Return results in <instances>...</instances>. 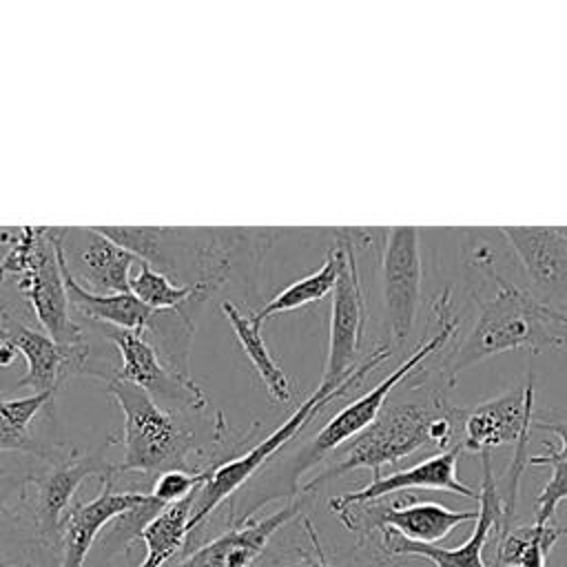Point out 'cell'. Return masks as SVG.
<instances>
[{
    "label": "cell",
    "mask_w": 567,
    "mask_h": 567,
    "mask_svg": "<svg viewBox=\"0 0 567 567\" xmlns=\"http://www.w3.org/2000/svg\"><path fill=\"white\" fill-rule=\"evenodd\" d=\"M461 326V315L456 312L450 288H445L434 301L430 321L425 326L423 339L416 343V348L401 361L399 368H394L383 381H379L372 390L357 396L352 403L341 408L328 423L303 445L299 447L290 461L284 463L272 485L264 489H252L241 498V503H230L228 520L230 525H244L252 518V514L279 496H295L299 492L297 483L299 478L312 470L317 463L328 458L332 452H337L343 443L359 436L383 410L390 394L408 379L412 372L430 357L443 350V346H450L456 337V330Z\"/></svg>",
    "instance_id": "6da1fadb"
},
{
    "label": "cell",
    "mask_w": 567,
    "mask_h": 567,
    "mask_svg": "<svg viewBox=\"0 0 567 567\" xmlns=\"http://www.w3.org/2000/svg\"><path fill=\"white\" fill-rule=\"evenodd\" d=\"M467 408L450 403L441 388H427L425 381L401 383L385 401L379 416L350 441L343 454L315 478L301 494H315L328 481H334L352 470H370L372 478L381 476L383 465L399 463L421 447L439 452L454 447L456 434L463 430Z\"/></svg>",
    "instance_id": "7a4b0ae2"
},
{
    "label": "cell",
    "mask_w": 567,
    "mask_h": 567,
    "mask_svg": "<svg viewBox=\"0 0 567 567\" xmlns=\"http://www.w3.org/2000/svg\"><path fill=\"white\" fill-rule=\"evenodd\" d=\"M95 228L177 286H197L206 299L230 281L237 264L255 268L272 239L266 228Z\"/></svg>",
    "instance_id": "3957f363"
},
{
    "label": "cell",
    "mask_w": 567,
    "mask_h": 567,
    "mask_svg": "<svg viewBox=\"0 0 567 567\" xmlns=\"http://www.w3.org/2000/svg\"><path fill=\"white\" fill-rule=\"evenodd\" d=\"M567 348V315L540 303L525 284L503 279L489 295L476 299V317L461 341H452L439 361L425 368L436 372L443 388L470 365L512 350L545 352Z\"/></svg>",
    "instance_id": "277c9868"
},
{
    "label": "cell",
    "mask_w": 567,
    "mask_h": 567,
    "mask_svg": "<svg viewBox=\"0 0 567 567\" xmlns=\"http://www.w3.org/2000/svg\"><path fill=\"white\" fill-rule=\"evenodd\" d=\"M106 392L124 414V456L117 472L164 474L171 470L199 472L190 465L193 454H204L224 441L226 423L217 412L213 421L197 416L206 410L162 408L142 388L109 379Z\"/></svg>",
    "instance_id": "5b68a950"
},
{
    "label": "cell",
    "mask_w": 567,
    "mask_h": 567,
    "mask_svg": "<svg viewBox=\"0 0 567 567\" xmlns=\"http://www.w3.org/2000/svg\"><path fill=\"white\" fill-rule=\"evenodd\" d=\"M11 244L0 261V284L18 277V290L29 301L44 332L62 348L71 374L86 372L89 341L71 312L51 226H22L18 233H2Z\"/></svg>",
    "instance_id": "8992f818"
},
{
    "label": "cell",
    "mask_w": 567,
    "mask_h": 567,
    "mask_svg": "<svg viewBox=\"0 0 567 567\" xmlns=\"http://www.w3.org/2000/svg\"><path fill=\"white\" fill-rule=\"evenodd\" d=\"M392 354L390 346H379L377 350H372L357 368L354 372L337 388H326V385H317V390L264 441H259L255 447H250L248 452H244L241 456H233L228 461H217L210 465V474L206 478V483L197 489L195 503H193V514H190V534L188 538L206 523V518L228 498H233V494L244 487L255 474L257 470L275 454L279 452L288 441H292L326 405H330L332 401L346 396L352 388H357L368 372H372L379 363H383L388 357Z\"/></svg>",
    "instance_id": "52a82bcc"
},
{
    "label": "cell",
    "mask_w": 567,
    "mask_h": 567,
    "mask_svg": "<svg viewBox=\"0 0 567 567\" xmlns=\"http://www.w3.org/2000/svg\"><path fill=\"white\" fill-rule=\"evenodd\" d=\"M534 421V374L527 372L523 385H516L489 401L465 410L463 419V450L481 454L501 445H514V456L501 476L498 494L503 503V532L512 527L520 476L527 467V443Z\"/></svg>",
    "instance_id": "ba28073f"
},
{
    "label": "cell",
    "mask_w": 567,
    "mask_h": 567,
    "mask_svg": "<svg viewBox=\"0 0 567 567\" xmlns=\"http://www.w3.org/2000/svg\"><path fill=\"white\" fill-rule=\"evenodd\" d=\"M334 241L343 248L339 277L332 290L330 328H328V354L319 385H341L359 361L363 328H365V299L361 290V277L357 266V239L352 228H337Z\"/></svg>",
    "instance_id": "9c48e42d"
},
{
    "label": "cell",
    "mask_w": 567,
    "mask_h": 567,
    "mask_svg": "<svg viewBox=\"0 0 567 567\" xmlns=\"http://www.w3.org/2000/svg\"><path fill=\"white\" fill-rule=\"evenodd\" d=\"M421 235L416 226H394L383 233L381 290L390 350L403 348L421 306Z\"/></svg>",
    "instance_id": "30bf717a"
},
{
    "label": "cell",
    "mask_w": 567,
    "mask_h": 567,
    "mask_svg": "<svg viewBox=\"0 0 567 567\" xmlns=\"http://www.w3.org/2000/svg\"><path fill=\"white\" fill-rule=\"evenodd\" d=\"M104 337L117 348L122 365L104 377L133 383L153 396L162 408L173 410H206L208 399L204 390L190 379L173 370L155 350V346L140 332L102 326Z\"/></svg>",
    "instance_id": "8fae6325"
},
{
    "label": "cell",
    "mask_w": 567,
    "mask_h": 567,
    "mask_svg": "<svg viewBox=\"0 0 567 567\" xmlns=\"http://www.w3.org/2000/svg\"><path fill=\"white\" fill-rule=\"evenodd\" d=\"M334 514L343 527L354 532L361 540L370 538L374 532L394 529L410 540L430 545H436V540L445 538L454 527L478 518V509L456 512L436 501H416L412 496H408L405 503H359Z\"/></svg>",
    "instance_id": "7c38bea8"
},
{
    "label": "cell",
    "mask_w": 567,
    "mask_h": 567,
    "mask_svg": "<svg viewBox=\"0 0 567 567\" xmlns=\"http://www.w3.org/2000/svg\"><path fill=\"white\" fill-rule=\"evenodd\" d=\"M483 478L478 487V518L467 540L458 547H441L430 543L410 540L394 529H381L379 549L388 558H421L434 563V567H487L483 560V547L489 536L503 532V503L498 485L492 472V452H481Z\"/></svg>",
    "instance_id": "4fadbf2b"
},
{
    "label": "cell",
    "mask_w": 567,
    "mask_h": 567,
    "mask_svg": "<svg viewBox=\"0 0 567 567\" xmlns=\"http://www.w3.org/2000/svg\"><path fill=\"white\" fill-rule=\"evenodd\" d=\"M117 474V465L106 461L104 452H91V454H75L51 463L49 470H44L38 476H29V485L33 487L31 501L27 498L33 525L40 534V538L49 545L60 540V527L62 518L73 505V496L78 487L89 476H113Z\"/></svg>",
    "instance_id": "5bb4252c"
},
{
    "label": "cell",
    "mask_w": 567,
    "mask_h": 567,
    "mask_svg": "<svg viewBox=\"0 0 567 567\" xmlns=\"http://www.w3.org/2000/svg\"><path fill=\"white\" fill-rule=\"evenodd\" d=\"M527 290L545 306L567 315V237L554 226H503Z\"/></svg>",
    "instance_id": "9a60e30c"
},
{
    "label": "cell",
    "mask_w": 567,
    "mask_h": 567,
    "mask_svg": "<svg viewBox=\"0 0 567 567\" xmlns=\"http://www.w3.org/2000/svg\"><path fill=\"white\" fill-rule=\"evenodd\" d=\"M60 248L69 272L91 292H131V268L140 259L95 226L60 228Z\"/></svg>",
    "instance_id": "2e32d148"
},
{
    "label": "cell",
    "mask_w": 567,
    "mask_h": 567,
    "mask_svg": "<svg viewBox=\"0 0 567 567\" xmlns=\"http://www.w3.org/2000/svg\"><path fill=\"white\" fill-rule=\"evenodd\" d=\"M308 498L310 494H301L266 518H250L244 525H233L228 532L197 547L188 556H182L171 567H252L268 540L303 509Z\"/></svg>",
    "instance_id": "e0dca14e"
},
{
    "label": "cell",
    "mask_w": 567,
    "mask_h": 567,
    "mask_svg": "<svg viewBox=\"0 0 567 567\" xmlns=\"http://www.w3.org/2000/svg\"><path fill=\"white\" fill-rule=\"evenodd\" d=\"M115 474L102 478V489L86 503H73L60 527L62 560L60 567H82L97 534L120 518L153 501L151 492H117L113 487Z\"/></svg>",
    "instance_id": "ac0fdd59"
},
{
    "label": "cell",
    "mask_w": 567,
    "mask_h": 567,
    "mask_svg": "<svg viewBox=\"0 0 567 567\" xmlns=\"http://www.w3.org/2000/svg\"><path fill=\"white\" fill-rule=\"evenodd\" d=\"M461 452H463V443H456L454 447L436 452L412 467H405L385 476L381 474L379 478H372L365 487L357 492L334 496L330 498L328 505L332 512H339L350 505L381 501L394 492H408V489H441V492H452V494L478 501V492L467 483H463L456 474V463Z\"/></svg>",
    "instance_id": "d6986e66"
},
{
    "label": "cell",
    "mask_w": 567,
    "mask_h": 567,
    "mask_svg": "<svg viewBox=\"0 0 567 567\" xmlns=\"http://www.w3.org/2000/svg\"><path fill=\"white\" fill-rule=\"evenodd\" d=\"M51 233H53V241L58 248V259H60L64 284H66L73 317H84V319L100 321L102 326L148 334L162 312L144 306L133 292L97 295V292L86 290L66 268V261H64V255L60 248V228L51 226Z\"/></svg>",
    "instance_id": "ffe728a7"
},
{
    "label": "cell",
    "mask_w": 567,
    "mask_h": 567,
    "mask_svg": "<svg viewBox=\"0 0 567 567\" xmlns=\"http://www.w3.org/2000/svg\"><path fill=\"white\" fill-rule=\"evenodd\" d=\"M55 392H40L18 399H0V452H24L55 463L69 454L60 445H49L35 434V419L53 410Z\"/></svg>",
    "instance_id": "44dd1931"
},
{
    "label": "cell",
    "mask_w": 567,
    "mask_h": 567,
    "mask_svg": "<svg viewBox=\"0 0 567 567\" xmlns=\"http://www.w3.org/2000/svg\"><path fill=\"white\" fill-rule=\"evenodd\" d=\"M195 496L197 492L179 503L166 505L146 523L140 534V540L146 545V558L137 567H166L177 551L186 549Z\"/></svg>",
    "instance_id": "7402d4cb"
},
{
    "label": "cell",
    "mask_w": 567,
    "mask_h": 567,
    "mask_svg": "<svg viewBox=\"0 0 567 567\" xmlns=\"http://www.w3.org/2000/svg\"><path fill=\"white\" fill-rule=\"evenodd\" d=\"M341 259H343V248H341L339 241H334V246L330 248V252L323 259L319 270H315L312 275L290 284L279 295H275L270 301H266L255 315H250L252 326L261 330V326L268 319H272L275 315L290 312V310L303 308L308 303L321 301L326 295H330L334 290V284H337V277H339V268H341Z\"/></svg>",
    "instance_id": "603a6c76"
},
{
    "label": "cell",
    "mask_w": 567,
    "mask_h": 567,
    "mask_svg": "<svg viewBox=\"0 0 567 567\" xmlns=\"http://www.w3.org/2000/svg\"><path fill=\"white\" fill-rule=\"evenodd\" d=\"M219 308L226 315V319L235 332V339L239 341L241 350L246 352L248 361L252 363L257 377L266 385L270 399L277 403H288L292 399L290 381H288L286 372L279 368V363L272 359L270 350L266 348V343L261 339V330L255 328L250 317H244L233 301L226 299V301H221Z\"/></svg>",
    "instance_id": "cb8c5ba5"
},
{
    "label": "cell",
    "mask_w": 567,
    "mask_h": 567,
    "mask_svg": "<svg viewBox=\"0 0 567 567\" xmlns=\"http://www.w3.org/2000/svg\"><path fill=\"white\" fill-rule=\"evenodd\" d=\"M560 536H567V529L558 525H512L496 536L498 543L492 567H545Z\"/></svg>",
    "instance_id": "d4e9b609"
},
{
    "label": "cell",
    "mask_w": 567,
    "mask_h": 567,
    "mask_svg": "<svg viewBox=\"0 0 567 567\" xmlns=\"http://www.w3.org/2000/svg\"><path fill=\"white\" fill-rule=\"evenodd\" d=\"M131 292L151 310L157 312H175L184 319H190L186 312V303L206 301L204 292L197 286H177L173 279L140 261L137 272L131 277Z\"/></svg>",
    "instance_id": "484cf974"
},
{
    "label": "cell",
    "mask_w": 567,
    "mask_h": 567,
    "mask_svg": "<svg viewBox=\"0 0 567 567\" xmlns=\"http://www.w3.org/2000/svg\"><path fill=\"white\" fill-rule=\"evenodd\" d=\"M547 452L529 456L527 465H549L551 474L545 487L538 492L534 503V523L536 525H554L556 509L563 501H567V461L558 458L554 450L545 443Z\"/></svg>",
    "instance_id": "4316f807"
},
{
    "label": "cell",
    "mask_w": 567,
    "mask_h": 567,
    "mask_svg": "<svg viewBox=\"0 0 567 567\" xmlns=\"http://www.w3.org/2000/svg\"><path fill=\"white\" fill-rule=\"evenodd\" d=\"M210 465H213V463H210ZM210 465H206V467L199 470V472L171 470V472L159 474V476L155 478V483H153L151 496H153L155 501H159L164 507L188 498L190 494H195V492L206 483V478H208V474H210Z\"/></svg>",
    "instance_id": "83f0119b"
},
{
    "label": "cell",
    "mask_w": 567,
    "mask_h": 567,
    "mask_svg": "<svg viewBox=\"0 0 567 567\" xmlns=\"http://www.w3.org/2000/svg\"><path fill=\"white\" fill-rule=\"evenodd\" d=\"M532 430H543L549 434H556L560 439V447H554L549 441H545L554 454L563 461H567V410H547L543 414H536L532 421Z\"/></svg>",
    "instance_id": "f1b7e54d"
},
{
    "label": "cell",
    "mask_w": 567,
    "mask_h": 567,
    "mask_svg": "<svg viewBox=\"0 0 567 567\" xmlns=\"http://www.w3.org/2000/svg\"><path fill=\"white\" fill-rule=\"evenodd\" d=\"M29 485V478H11V476H0V532L4 527L7 516L13 514L16 503H24V489Z\"/></svg>",
    "instance_id": "f546056e"
},
{
    "label": "cell",
    "mask_w": 567,
    "mask_h": 567,
    "mask_svg": "<svg viewBox=\"0 0 567 567\" xmlns=\"http://www.w3.org/2000/svg\"><path fill=\"white\" fill-rule=\"evenodd\" d=\"M303 529H306L308 538L312 540L315 554H303L297 563H292V565H288V567H334V565L328 563V558H326V554H323V549H321L319 536H317V532H315V527H312V523H310L308 518H303Z\"/></svg>",
    "instance_id": "4dcf8cb0"
},
{
    "label": "cell",
    "mask_w": 567,
    "mask_h": 567,
    "mask_svg": "<svg viewBox=\"0 0 567 567\" xmlns=\"http://www.w3.org/2000/svg\"><path fill=\"white\" fill-rule=\"evenodd\" d=\"M18 357H20L18 348H16L9 339L0 337V370L11 368V365L16 363V359H18Z\"/></svg>",
    "instance_id": "1f68e13d"
},
{
    "label": "cell",
    "mask_w": 567,
    "mask_h": 567,
    "mask_svg": "<svg viewBox=\"0 0 567 567\" xmlns=\"http://www.w3.org/2000/svg\"><path fill=\"white\" fill-rule=\"evenodd\" d=\"M0 567H29V565H22V563H0Z\"/></svg>",
    "instance_id": "d6a6232c"
},
{
    "label": "cell",
    "mask_w": 567,
    "mask_h": 567,
    "mask_svg": "<svg viewBox=\"0 0 567 567\" xmlns=\"http://www.w3.org/2000/svg\"><path fill=\"white\" fill-rule=\"evenodd\" d=\"M556 228H558V230H560V233L567 237V226H556Z\"/></svg>",
    "instance_id": "836d02e7"
}]
</instances>
